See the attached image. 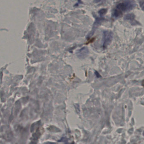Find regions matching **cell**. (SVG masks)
Here are the masks:
<instances>
[{"mask_svg":"<svg viewBox=\"0 0 144 144\" xmlns=\"http://www.w3.org/2000/svg\"><path fill=\"white\" fill-rule=\"evenodd\" d=\"M135 5L136 4L134 0H125L117 4L114 9L112 16L114 18H119L124 13L133 9Z\"/></svg>","mask_w":144,"mask_h":144,"instance_id":"obj_1","label":"cell"},{"mask_svg":"<svg viewBox=\"0 0 144 144\" xmlns=\"http://www.w3.org/2000/svg\"><path fill=\"white\" fill-rule=\"evenodd\" d=\"M113 38V33L110 31H104L103 36V47L106 48L112 42Z\"/></svg>","mask_w":144,"mask_h":144,"instance_id":"obj_2","label":"cell"},{"mask_svg":"<svg viewBox=\"0 0 144 144\" xmlns=\"http://www.w3.org/2000/svg\"><path fill=\"white\" fill-rule=\"evenodd\" d=\"M88 53V49L87 47H83L77 51V56L80 58H83L87 56Z\"/></svg>","mask_w":144,"mask_h":144,"instance_id":"obj_3","label":"cell"},{"mask_svg":"<svg viewBox=\"0 0 144 144\" xmlns=\"http://www.w3.org/2000/svg\"><path fill=\"white\" fill-rule=\"evenodd\" d=\"M134 17L135 16L133 14H129L125 15L124 19L126 21L131 22V23L133 24H138V22L135 20Z\"/></svg>","mask_w":144,"mask_h":144,"instance_id":"obj_4","label":"cell"},{"mask_svg":"<svg viewBox=\"0 0 144 144\" xmlns=\"http://www.w3.org/2000/svg\"><path fill=\"white\" fill-rule=\"evenodd\" d=\"M107 11V10L106 9H103L100 10L99 11V15H100L101 16H103L104 15H105Z\"/></svg>","mask_w":144,"mask_h":144,"instance_id":"obj_5","label":"cell"},{"mask_svg":"<svg viewBox=\"0 0 144 144\" xmlns=\"http://www.w3.org/2000/svg\"><path fill=\"white\" fill-rule=\"evenodd\" d=\"M141 8L142 9L143 11H144V2H142L140 4Z\"/></svg>","mask_w":144,"mask_h":144,"instance_id":"obj_6","label":"cell"},{"mask_svg":"<svg viewBox=\"0 0 144 144\" xmlns=\"http://www.w3.org/2000/svg\"><path fill=\"white\" fill-rule=\"evenodd\" d=\"M101 0H96L95 2H96V3H97V2L100 1H101Z\"/></svg>","mask_w":144,"mask_h":144,"instance_id":"obj_7","label":"cell"},{"mask_svg":"<svg viewBox=\"0 0 144 144\" xmlns=\"http://www.w3.org/2000/svg\"><path fill=\"white\" fill-rule=\"evenodd\" d=\"M142 86H143L144 87V80H143V81H142Z\"/></svg>","mask_w":144,"mask_h":144,"instance_id":"obj_8","label":"cell"}]
</instances>
